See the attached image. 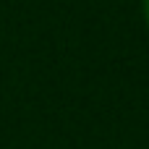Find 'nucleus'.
I'll use <instances>...</instances> for the list:
<instances>
[{"label": "nucleus", "mask_w": 149, "mask_h": 149, "mask_svg": "<svg viewBox=\"0 0 149 149\" xmlns=\"http://www.w3.org/2000/svg\"><path fill=\"white\" fill-rule=\"evenodd\" d=\"M141 16H144V24L149 29V0H141Z\"/></svg>", "instance_id": "1"}]
</instances>
